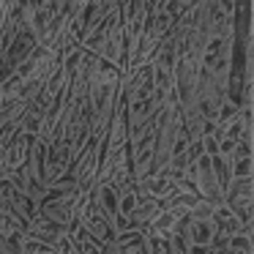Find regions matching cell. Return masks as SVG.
Segmentation results:
<instances>
[{
    "label": "cell",
    "instance_id": "6da1fadb",
    "mask_svg": "<svg viewBox=\"0 0 254 254\" xmlns=\"http://www.w3.org/2000/svg\"><path fill=\"white\" fill-rule=\"evenodd\" d=\"M210 167H213V175H216V183H219L221 194L227 191V186L232 183V172H230V159H219V156H213L210 159Z\"/></svg>",
    "mask_w": 254,
    "mask_h": 254
},
{
    "label": "cell",
    "instance_id": "7a4b0ae2",
    "mask_svg": "<svg viewBox=\"0 0 254 254\" xmlns=\"http://www.w3.org/2000/svg\"><path fill=\"white\" fill-rule=\"evenodd\" d=\"M230 172H232V181H238V178H254V161L252 159H230Z\"/></svg>",
    "mask_w": 254,
    "mask_h": 254
},
{
    "label": "cell",
    "instance_id": "3957f363",
    "mask_svg": "<svg viewBox=\"0 0 254 254\" xmlns=\"http://www.w3.org/2000/svg\"><path fill=\"white\" fill-rule=\"evenodd\" d=\"M230 254H254V249H246V252H230Z\"/></svg>",
    "mask_w": 254,
    "mask_h": 254
}]
</instances>
